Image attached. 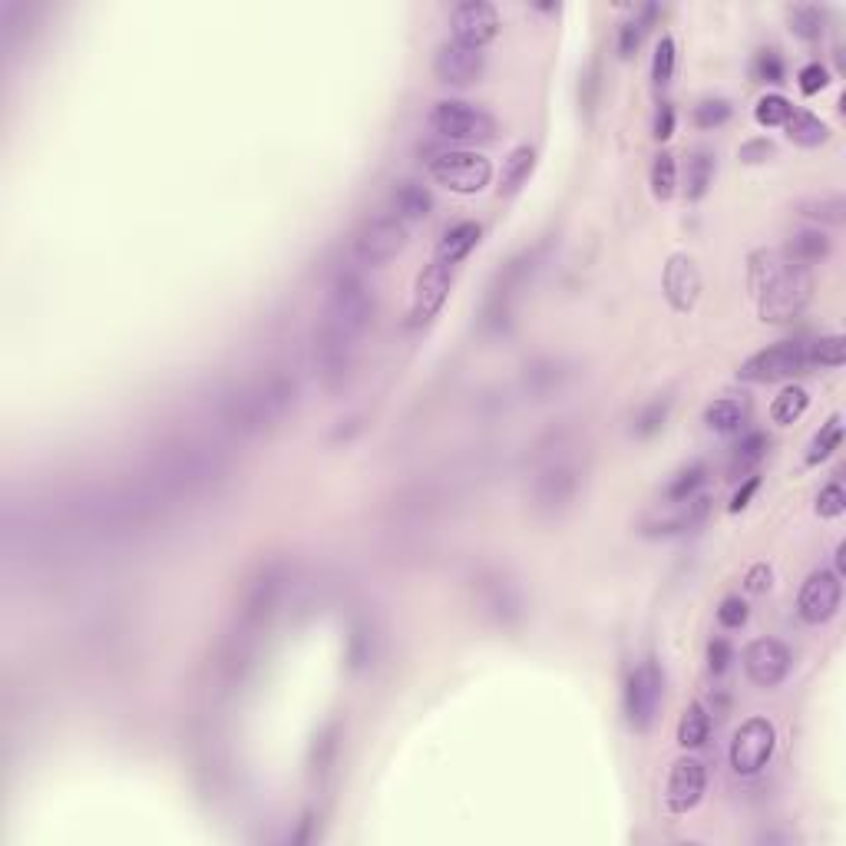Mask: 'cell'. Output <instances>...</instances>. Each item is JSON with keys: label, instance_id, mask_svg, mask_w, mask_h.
Instances as JSON below:
<instances>
[{"label": "cell", "instance_id": "cell-1", "mask_svg": "<svg viewBox=\"0 0 846 846\" xmlns=\"http://www.w3.org/2000/svg\"><path fill=\"white\" fill-rule=\"evenodd\" d=\"M143 476L172 503L182 500V496H199L215 490L229 476V457L212 440H199V437L172 440L149 460Z\"/></svg>", "mask_w": 846, "mask_h": 846}, {"label": "cell", "instance_id": "cell-2", "mask_svg": "<svg viewBox=\"0 0 846 846\" xmlns=\"http://www.w3.org/2000/svg\"><path fill=\"white\" fill-rule=\"evenodd\" d=\"M751 291L761 305V318L770 324H784L810 305L813 275L810 268L790 262L777 248H761L751 255Z\"/></svg>", "mask_w": 846, "mask_h": 846}, {"label": "cell", "instance_id": "cell-3", "mask_svg": "<svg viewBox=\"0 0 846 846\" xmlns=\"http://www.w3.org/2000/svg\"><path fill=\"white\" fill-rule=\"evenodd\" d=\"M298 384L288 374H268L262 381L238 384L222 397L219 414L235 433H265L295 407Z\"/></svg>", "mask_w": 846, "mask_h": 846}, {"label": "cell", "instance_id": "cell-4", "mask_svg": "<svg viewBox=\"0 0 846 846\" xmlns=\"http://www.w3.org/2000/svg\"><path fill=\"white\" fill-rule=\"evenodd\" d=\"M582 483V470L572 450L562 440H556L552 447L539 457V466L533 473V486H529V506L539 516H562L572 506Z\"/></svg>", "mask_w": 846, "mask_h": 846}, {"label": "cell", "instance_id": "cell-5", "mask_svg": "<svg viewBox=\"0 0 846 846\" xmlns=\"http://www.w3.org/2000/svg\"><path fill=\"white\" fill-rule=\"evenodd\" d=\"M374 311H377L374 291L367 288L364 278H357L354 271H344V275L334 278V285L328 291L321 324L351 341H361V334L371 328Z\"/></svg>", "mask_w": 846, "mask_h": 846}, {"label": "cell", "instance_id": "cell-6", "mask_svg": "<svg viewBox=\"0 0 846 846\" xmlns=\"http://www.w3.org/2000/svg\"><path fill=\"white\" fill-rule=\"evenodd\" d=\"M427 123L440 139H453V143H490L496 136V119L463 100H440L430 110Z\"/></svg>", "mask_w": 846, "mask_h": 846}, {"label": "cell", "instance_id": "cell-7", "mask_svg": "<svg viewBox=\"0 0 846 846\" xmlns=\"http://www.w3.org/2000/svg\"><path fill=\"white\" fill-rule=\"evenodd\" d=\"M665 694V675H661L658 661H642L625 681V721L628 728L648 731L658 718V704Z\"/></svg>", "mask_w": 846, "mask_h": 846}, {"label": "cell", "instance_id": "cell-8", "mask_svg": "<svg viewBox=\"0 0 846 846\" xmlns=\"http://www.w3.org/2000/svg\"><path fill=\"white\" fill-rule=\"evenodd\" d=\"M430 176L437 179L443 189L473 195L490 186L493 166H490V159H483L480 153L450 149V153H440L437 159H430Z\"/></svg>", "mask_w": 846, "mask_h": 846}, {"label": "cell", "instance_id": "cell-9", "mask_svg": "<svg viewBox=\"0 0 846 846\" xmlns=\"http://www.w3.org/2000/svg\"><path fill=\"white\" fill-rule=\"evenodd\" d=\"M407 245V225L397 215H377L367 219L354 235V255L361 265H387L404 252Z\"/></svg>", "mask_w": 846, "mask_h": 846}, {"label": "cell", "instance_id": "cell-10", "mask_svg": "<svg viewBox=\"0 0 846 846\" xmlns=\"http://www.w3.org/2000/svg\"><path fill=\"white\" fill-rule=\"evenodd\" d=\"M774 747H777L774 724L767 718H747L741 728L734 731V741L728 751L734 774H741V777L761 774L770 761V754H774Z\"/></svg>", "mask_w": 846, "mask_h": 846}, {"label": "cell", "instance_id": "cell-11", "mask_svg": "<svg viewBox=\"0 0 846 846\" xmlns=\"http://www.w3.org/2000/svg\"><path fill=\"white\" fill-rule=\"evenodd\" d=\"M807 361V344L800 341H780L774 347H764L754 357H747L741 364L737 377L747 384H770V381H784V377H794L804 371Z\"/></svg>", "mask_w": 846, "mask_h": 846}, {"label": "cell", "instance_id": "cell-12", "mask_svg": "<svg viewBox=\"0 0 846 846\" xmlns=\"http://www.w3.org/2000/svg\"><path fill=\"white\" fill-rule=\"evenodd\" d=\"M843 602V582L837 572L817 569L810 572V579L804 582V589L797 595V612L807 625H823L840 612Z\"/></svg>", "mask_w": 846, "mask_h": 846}, {"label": "cell", "instance_id": "cell-13", "mask_svg": "<svg viewBox=\"0 0 846 846\" xmlns=\"http://www.w3.org/2000/svg\"><path fill=\"white\" fill-rule=\"evenodd\" d=\"M354 347H357V341L344 338V334L331 331V328H324V324L314 331V367H318L321 381L328 387H341L347 377H351Z\"/></svg>", "mask_w": 846, "mask_h": 846}, {"label": "cell", "instance_id": "cell-14", "mask_svg": "<svg viewBox=\"0 0 846 846\" xmlns=\"http://www.w3.org/2000/svg\"><path fill=\"white\" fill-rule=\"evenodd\" d=\"M453 27V40L463 43L470 50H483L496 34H500V14H496L493 4L486 0H466L450 17Z\"/></svg>", "mask_w": 846, "mask_h": 846}, {"label": "cell", "instance_id": "cell-15", "mask_svg": "<svg viewBox=\"0 0 846 846\" xmlns=\"http://www.w3.org/2000/svg\"><path fill=\"white\" fill-rule=\"evenodd\" d=\"M744 671L757 688H774L790 671V648L777 638H757L744 648Z\"/></svg>", "mask_w": 846, "mask_h": 846}, {"label": "cell", "instance_id": "cell-16", "mask_svg": "<svg viewBox=\"0 0 846 846\" xmlns=\"http://www.w3.org/2000/svg\"><path fill=\"white\" fill-rule=\"evenodd\" d=\"M450 285H453V268L433 258L417 278L414 301H410V324H427L430 318H437V311L450 295Z\"/></svg>", "mask_w": 846, "mask_h": 846}, {"label": "cell", "instance_id": "cell-17", "mask_svg": "<svg viewBox=\"0 0 846 846\" xmlns=\"http://www.w3.org/2000/svg\"><path fill=\"white\" fill-rule=\"evenodd\" d=\"M704 787H708V770H704L701 761H694V757H681V761L671 767V777H668V810L671 813H688L701 804L704 797Z\"/></svg>", "mask_w": 846, "mask_h": 846}, {"label": "cell", "instance_id": "cell-18", "mask_svg": "<svg viewBox=\"0 0 846 846\" xmlns=\"http://www.w3.org/2000/svg\"><path fill=\"white\" fill-rule=\"evenodd\" d=\"M433 73H437L440 83L450 86H466L473 83L483 73V53L463 47L457 40H447L437 47V57H433Z\"/></svg>", "mask_w": 846, "mask_h": 846}, {"label": "cell", "instance_id": "cell-19", "mask_svg": "<svg viewBox=\"0 0 846 846\" xmlns=\"http://www.w3.org/2000/svg\"><path fill=\"white\" fill-rule=\"evenodd\" d=\"M661 285H665V298L668 305L675 311H691L698 305V295H701V271L694 265L691 255H671L668 265H665V278H661Z\"/></svg>", "mask_w": 846, "mask_h": 846}, {"label": "cell", "instance_id": "cell-20", "mask_svg": "<svg viewBox=\"0 0 846 846\" xmlns=\"http://www.w3.org/2000/svg\"><path fill=\"white\" fill-rule=\"evenodd\" d=\"M675 509L658 513V519H645V533L648 536H671V533H685V529H698L711 513L708 496H691L685 503H668Z\"/></svg>", "mask_w": 846, "mask_h": 846}, {"label": "cell", "instance_id": "cell-21", "mask_svg": "<svg viewBox=\"0 0 846 846\" xmlns=\"http://www.w3.org/2000/svg\"><path fill=\"white\" fill-rule=\"evenodd\" d=\"M480 592H483V609L490 612L496 622H516L519 615H523V602H519V592L513 589V582H506L503 576H493V579H483L480 582Z\"/></svg>", "mask_w": 846, "mask_h": 846}, {"label": "cell", "instance_id": "cell-22", "mask_svg": "<svg viewBox=\"0 0 846 846\" xmlns=\"http://www.w3.org/2000/svg\"><path fill=\"white\" fill-rule=\"evenodd\" d=\"M784 255L790 258V262L810 268V265H817V262H823V258L830 255V238L823 235L820 229H797L794 235L787 238Z\"/></svg>", "mask_w": 846, "mask_h": 846}, {"label": "cell", "instance_id": "cell-23", "mask_svg": "<svg viewBox=\"0 0 846 846\" xmlns=\"http://www.w3.org/2000/svg\"><path fill=\"white\" fill-rule=\"evenodd\" d=\"M480 225L476 222H460V225H453V229L447 232L440 238V245H437V262H443V265H457V262H463L466 255L473 252L476 245H480Z\"/></svg>", "mask_w": 846, "mask_h": 846}, {"label": "cell", "instance_id": "cell-24", "mask_svg": "<svg viewBox=\"0 0 846 846\" xmlns=\"http://www.w3.org/2000/svg\"><path fill=\"white\" fill-rule=\"evenodd\" d=\"M390 209L397 219H427L433 209V195L420 182H400L390 195Z\"/></svg>", "mask_w": 846, "mask_h": 846}, {"label": "cell", "instance_id": "cell-25", "mask_svg": "<svg viewBox=\"0 0 846 846\" xmlns=\"http://www.w3.org/2000/svg\"><path fill=\"white\" fill-rule=\"evenodd\" d=\"M784 126H787L790 143L807 146V149L823 146V143H827V139H830V126L823 123L820 116H813V113H807V110H794Z\"/></svg>", "mask_w": 846, "mask_h": 846}, {"label": "cell", "instance_id": "cell-26", "mask_svg": "<svg viewBox=\"0 0 846 846\" xmlns=\"http://www.w3.org/2000/svg\"><path fill=\"white\" fill-rule=\"evenodd\" d=\"M744 420H747V404L734 397L714 400V404L704 410V427L714 433H737L744 427Z\"/></svg>", "mask_w": 846, "mask_h": 846}, {"label": "cell", "instance_id": "cell-27", "mask_svg": "<svg viewBox=\"0 0 846 846\" xmlns=\"http://www.w3.org/2000/svg\"><path fill=\"white\" fill-rule=\"evenodd\" d=\"M800 215L810 222H820V225H843L846 222V199L840 192H823V195H813V199H804L797 205Z\"/></svg>", "mask_w": 846, "mask_h": 846}, {"label": "cell", "instance_id": "cell-28", "mask_svg": "<svg viewBox=\"0 0 846 846\" xmlns=\"http://www.w3.org/2000/svg\"><path fill=\"white\" fill-rule=\"evenodd\" d=\"M566 367H562L559 361H539L533 367H526V377H523V384L526 390L533 394L536 400H546L549 394H556V390L562 387V381H566Z\"/></svg>", "mask_w": 846, "mask_h": 846}, {"label": "cell", "instance_id": "cell-29", "mask_svg": "<svg viewBox=\"0 0 846 846\" xmlns=\"http://www.w3.org/2000/svg\"><path fill=\"white\" fill-rule=\"evenodd\" d=\"M764 453H767V437L764 433H747V437H741V443L734 447L731 453V463H728V473L734 476V480H741V476H751V470L757 463L764 460Z\"/></svg>", "mask_w": 846, "mask_h": 846}, {"label": "cell", "instance_id": "cell-30", "mask_svg": "<svg viewBox=\"0 0 846 846\" xmlns=\"http://www.w3.org/2000/svg\"><path fill=\"white\" fill-rule=\"evenodd\" d=\"M708 737H711V714L704 711L701 704H688L678 724V744L694 751V747L708 744Z\"/></svg>", "mask_w": 846, "mask_h": 846}, {"label": "cell", "instance_id": "cell-31", "mask_svg": "<svg viewBox=\"0 0 846 846\" xmlns=\"http://www.w3.org/2000/svg\"><path fill=\"white\" fill-rule=\"evenodd\" d=\"M807 404H810L807 390L797 387V384H790V387H784L774 397V404H770V417H774V423H780V427H787V423H794V420L804 417Z\"/></svg>", "mask_w": 846, "mask_h": 846}, {"label": "cell", "instance_id": "cell-32", "mask_svg": "<svg viewBox=\"0 0 846 846\" xmlns=\"http://www.w3.org/2000/svg\"><path fill=\"white\" fill-rule=\"evenodd\" d=\"M840 443H843V417H840V414H833V417L820 427L817 437L810 440L807 463H810V466H817V463H823V460H830L833 453L840 450Z\"/></svg>", "mask_w": 846, "mask_h": 846}, {"label": "cell", "instance_id": "cell-33", "mask_svg": "<svg viewBox=\"0 0 846 846\" xmlns=\"http://www.w3.org/2000/svg\"><path fill=\"white\" fill-rule=\"evenodd\" d=\"M711 179H714V156L708 153V149H698V153L688 159V199L691 202L704 199Z\"/></svg>", "mask_w": 846, "mask_h": 846}, {"label": "cell", "instance_id": "cell-34", "mask_svg": "<svg viewBox=\"0 0 846 846\" xmlns=\"http://www.w3.org/2000/svg\"><path fill=\"white\" fill-rule=\"evenodd\" d=\"M536 166V153L529 146H519L509 153L506 166H503V192H516L523 182L529 179V172Z\"/></svg>", "mask_w": 846, "mask_h": 846}, {"label": "cell", "instance_id": "cell-35", "mask_svg": "<svg viewBox=\"0 0 846 846\" xmlns=\"http://www.w3.org/2000/svg\"><path fill=\"white\" fill-rule=\"evenodd\" d=\"M652 192L661 202H668L678 192V166L671 153H658L652 162Z\"/></svg>", "mask_w": 846, "mask_h": 846}, {"label": "cell", "instance_id": "cell-36", "mask_svg": "<svg viewBox=\"0 0 846 846\" xmlns=\"http://www.w3.org/2000/svg\"><path fill=\"white\" fill-rule=\"evenodd\" d=\"M655 17H658V7H642L635 20L622 24V30H618V53H622V57H632V53L638 50V43H642L645 30Z\"/></svg>", "mask_w": 846, "mask_h": 846}, {"label": "cell", "instance_id": "cell-37", "mask_svg": "<svg viewBox=\"0 0 846 846\" xmlns=\"http://www.w3.org/2000/svg\"><path fill=\"white\" fill-rule=\"evenodd\" d=\"M701 483H704V463H691V466H685V470L675 476V480L668 483L665 500L668 503H685V500H691V496L701 490Z\"/></svg>", "mask_w": 846, "mask_h": 846}, {"label": "cell", "instance_id": "cell-38", "mask_svg": "<svg viewBox=\"0 0 846 846\" xmlns=\"http://www.w3.org/2000/svg\"><path fill=\"white\" fill-rule=\"evenodd\" d=\"M823 24H827V14H823L820 7L800 4L790 10V30H794L800 40H817L823 34Z\"/></svg>", "mask_w": 846, "mask_h": 846}, {"label": "cell", "instance_id": "cell-39", "mask_svg": "<svg viewBox=\"0 0 846 846\" xmlns=\"http://www.w3.org/2000/svg\"><path fill=\"white\" fill-rule=\"evenodd\" d=\"M846 357V341L840 334H827V338H817L813 344H807V361L820 364V367H840Z\"/></svg>", "mask_w": 846, "mask_h": 846}, {"label": "cell", "instance_id": "cell-40", "mask_svg": "<svg viewBox=\"0 0 846 846\" xmlns=\"http://www.w3.org/2000/svg\"><path fill=\"white\" fill-rule=\"evenodd\" d=\"M790 113H794V106H790L787 96H780V93H770L764 100H757V110H754L761 126H784Z\"/></svg>", "mask_w": 846, "mask_h": 846}, {"label": "cell", "instance_id": "cell-41", "mask_svg": "<svg viewBox=\"0 0 846 846\" xmlns=\"http://www.w3.org/2000/svg\"><path fill=\"white\" fill-rule=\"evenodd\" d=\"M728 119H731V103L721 100V96H714V100H701L698 106H694V123H698L701 129H714V126L728 123Z\"/></svg>", "mask_w": 846, "mask_h": 846}, {"label": "cell", "instance_id": "cell-42", "mask_svg": "<svg viewBox=\"0 0 846 846\" xmlns=\"http://www.w3.org/2000/svg\"><path fill=\"white\" fill-rule=\"evenodd\" d=\"M671 73H675V40L661 37L655 47V60H652V80L658 86H665L671 80Z\"/></svg>", "mask_w": 846, "mask_h": 846}, {"label": "cell", "instance_id": "cell-43", "mask_svg": "<svg viewBox=\"0 0 846 846\" xmlns=\"http://www.w3.org/2000/svg\"><path fill=\"white\" fill-rule=\"evenodd\" d=\"M665 417H668V400H652L648 407L638 410V417H635V433H638V437H648V433L661 430Z\"/></svg>", "mask_w": 846, "mask_h": 846}, {"label": "cell", "instance_id": "cell-44", "mask_svg": "<svg viewBox=\"0 0 846 846\" xmlns=\"http://www.w3.org/2000/svg\"><path fill=\"white\" fill-rule=\"evenodd\" d=\"M754 77L761 83H780L784 80V60L777 50H761L754 60Z\"/></svg>", "mask_w": 846, "mask_h": 846}, {"label": "cell", "instance_id": "cell-45", "mask_svg": "<svg viewBox=\"0 0 846 846\" xmlns=\"http://www.w3.org/2000/svg\"><path fill=\"white\" fill-rule=\"evenodd\" d=\"M843 509H846V493H843V486H840V483L823 486L820 496H817V516L833 519V516H840Z\"/></svg>", "mask_w": 846, "mask_h": 846}, {"label": "cell", "instance_id": "cell-46", "mask_svg": "<svg viewBox=\"0 0 846 846\" xmlns=\"http://www.w3.org/2000/svg\"><path fill=\"white\" fill-rule=\"evenodd\" d=\"M718 622H721L724 628H741V625H747V602L737 599V595L724 599L721 609H718Z\"/></svg>", "mask_w": 846, "mask_h": 846}, {"label": "cell", "instance_id": "cell-47", "mask_svg": "<svg viewBox=\"0 0 846 846\" xmlns=\"http://www.w3.org/2000/svg\"><path fill=\"white\" fill-rule=\"evenodd\" d=\"M800 93L804 96H813V93H820L823 86L830 83V73H827V67H820V63H807L804 70H800Z\"/></svg>", "mask_w": 846, "mask_h": 846}, {"label": "cell", "instance_id": "cell-48", "mask_svg": "<svg viewBox=\"0 0 846 846\" xmlns=\"http://www.w3.org/2000/svg\"><path fill=\"white\" fill-rule=\"evenodd\" d=\"M731 658H734V652L724 638H714V642L708 645V668L714 671V675H724L731 665Z\"/></svg>", "mask_w": 846, "mask_h": 846}, {"label": "cell", "instance_id": "cell-49", "mask_svg": "<svg viewBox=\"0 0 846 846\" xmlns=\"http://www.w3.org/2000/svg\"><path fill=\"white\" fill-rule=\"evenodd\" d=\"M770 566L767 562H757V566H751V572H747V579H744V589L747 592H754V595H761V592H767L770 589Z\"/></svg>", "mask_w": 846, "mask_h": 846}, {"label": "cell", "instance_id": "cell-50", "mask_svg": "<svg viewBox=\"0 0 846 846\" xmlns=\"http://www.w3.org/2000/svg\"><path fill=\"white\" fill-rule=\"evenodd\" d=\"M767 156H774V146H770L767 139H751V143L741 146V162H747V166H757V162H764Z\"/></svg>", "mask_w": 846, "mask_h": 846}, {"label": "cell", "instance_id": "cell-51", "mask_svg": "<svg viewBox=\"0 0 846 846\" xmlns=\"http://www.w3.org/2000/svg\"><path fill=\"white\" fill-rule=\"evenodd\" d=\"M671 133H675V110H671L668 103H661V106H658V113H655L652 136H655V139H668Z\"/></svg>", "mask_w": 846, "mask_h": 846}, {"label": "cell", "instance_id": "cell-52", "mask_svg": "<svg viewBox=\"0 0 846 846\" xmlns=\"http://www.w3.org/2000/svg\"><path fill=\"white\" fill-rule=\"evenodd\" d=\"M757 486H761V480H757V476H747L741 490H737V493L731 496V513H741V509H744L747 503H751V496L757 493Z\"/></svg>", "mask_w": 846, "mask_h": 846}]
</instances>
